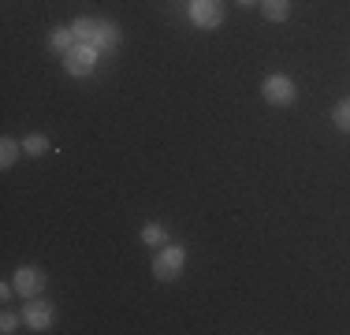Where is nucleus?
I'll use <instances>...</instances> for the list:
<instances>
[{"instance_id":"nucleus-1","label":"nucleus","mask_w":350,"mask_h":335,"mask_svg":"<svg viewBox=\"0 0 350 335\" xmlns=\"http://www.w3.org/2000/svg\"><path fill=\"white\" fill-rule=\"evenodd\" d=\"M71 30H75V38L79 41H90V45H97V49H116L120 45V27L116 23H105V19H75L71 23Z\"/></svg>"},{"instance_id":"nucleus-2","label":"nucleus","mask_w":350,"mask_h":335,"mask_svg":"<svg viewBox=\"0 0 350 335\" xmlns=\"http://www.w3.org/2000/svg\"><path fill=\"white\" fill-rule=\"evenodd\" d=\"M97 53H101V49L90 45V41H75L68 53H64V71H68L71 79H86V75H94Z\"/></svg>"},{"instance_id":"nucleus-3","label":"nucleus","mask_w":350,"mask_h":335,"mask_svg":"<svg viewBox=\"0 0 350 335\" xmlns=\"http://www.w3.org/2000/svg\"><path fill=\"white\" fill-rule=\"evenodd\" d=\"M224 15H228L224 0H190V23L198 30H216L224 23Z\"/></svg>"},{"instance_id":"nucleus-4","label":"nucleus","mask_w":350,"mask_h":335,"mask_svg":"<svg viewBox=\"0 0 350 335\" xmlns=\"http://www.w3.org/2000/svg\"><path fill=\"white\" fill-rule=\"evenodd\" d=\"M183 265H187V250H183V246H168V250L157 254L153 276L161 283H172V280H179V276H183Z\"/></svg>"},{"instance_id":"nucleus-5","label":"nucleus","mask_w":350,"mask_h":335,"mask_svg":"<svg viewBox=\"0 0 350 335\" xmlns=\"http://www.w3.org/2000/svg\"><path fill=\"white\" fill-rule=\"evenodd\" d=\"M261 97L269 100V105H295V97H298V90H295V82L287 79V75H269V79L261 82Z\"/></svg>"},{"instance_id":"nucleus-6","label":"nucleus","mask_w":350,"mask_h":335,"mask_svg":"<svg viewBox=\"0 0 350 335\" xmlns=\"http://www.w3.org/2000/svg\"><path fill=\"white\" fill-rule=\"evenodd\" d=\"M23 321H27V328H34V332L53 328V321H56L53 302H45V298H30V302H27V309H23Z\"/></svg>"},{"instance_id":"nucleus-7","label":"nucleus","mask_w":350,"mask_h":335,"mask_svg":"<svg viewBox=\"0 0 350 335\" xmlns=\"http://www.w3.org/2000/svg\"><path fill=\"white\" fill-rule=\"evenodd\" d=\"M45 272L34 265H23V268H15V291H19L23 298H41V291H45Z\"/></svg>"},{"instance_id":"nucleus-8","label":"nucleus","mask_w":350,"mask_h":335,"mask_svg":"<svg viewBox=\"0 0 350 335\" xmlns=\"http://www.w3.org/2000/svg\"><path fill=\"white\" fill-rule=\"evenodd\" d=\"M261 15L269 23H283L291 15V0H261Z\"/></svg>"},{"instance_id":"nucleus-9","label":"nucleus","mask_w":350,"mask_h":335,"mask_svg":"<svg viewBox=\"0 0 350 335\" xmlns=\"http://www.w3.org/2000/svg\"><path fill=\"white\" fill-rule=\"evenodd\" d=\"M75 41H79V38H75L71 27H53V34H49V45H53L56 53H68Z\"/></svg>"},{"instance_id":"nucleus-10","label":"nucleus","mask_w":350,"mask_h":335,"mask_svg":"<svg viewBox=\"0 0 350 335\" xmlns=\"http://www.w3.org/2000/svg\"><path fill=\"white\" fill-rule=\"evenodd\" d=\"M0 149H4V153H0V168H4V172H8V168H12L15 161H19L23 146H19V142H15V138H4V142H0Z\"/></svg>"},{"instance_id":"nucleus-11","label":"nucleus","mask_w":350,"mask_h":335,"mask_svg":"<svg viewBox=\"0 0 350 335\" xmlns=\"http://www.w3.org/2000/svg\"><path fill=\"white\" fill-rule=\"evenodd\" d=\"M45 149H49L45 134H27V138H23V153H27V157H41Z\"/></svg>"},{"instance_id":"nucleus-12","label":"nucleus","mask_w":350,"mask_h":335,"mask_svg":"<svg viewBox=\"0 0 350 335\" xmlns=\"http://www.w3.org/2000/svg\"><path fill=\"white\" fill-rule=\"evenodd\" d=\"M164 239H168V231H164L161 224H146V228H142V242H146V246H161Z\"/></svg>"},{"instance_id":"nucleus-13","label":"nucleus","mask_w":350,"mask_h":335,"mask_svg":"<svg viewBox=\"0 0 350 335\" xmlns=\"http://www.w3.org/2000/svg\"><path fill=\"white\" fill-rule=\"evenodd\" d=\"M332 120H336V127L343 134H350V100H339L336 112H332Z\"/></svg>"},{"instance_id":"nucleus-14","label":"nucleus","mask_w":350,"mask_h":335,"mask_svg":"<svg viewBox=\"0 0 350 335\" xmlns=\"http://www.w3.org/2000/svg\"><path fill=\"white\" fill-rule=\"evenodd\" d=\"M0 332H4V335L19 332V317H15V313H4V317H0Z\"/></svg>"},{"instance_id":"nucleus-15","label":"nucleus","mask_w":350,"mask_h":335,"mask_svg":"<svg viewBox=\"0 0 350 335\" xmlns=\"http://www.w3.org/2000/svg\"><path fill=\"white\" fill-rule=\"evenodd\" d=\"M239 8H254V4H261V0H235Z\"/></svg>"}]
</instances>
